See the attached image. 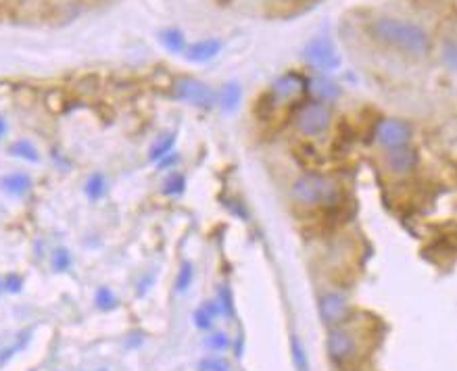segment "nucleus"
Here are the masks:
<instances>
[{
    "instance_id": "30",
    "label": "nucleus",
    "mask_w": 457,
    "mask_h": 371,
    "mask_svg": "<svg viewBox=\"0 0 457 371\" xmlns=\"http://www.w3.org/2000/svg\"><path fill=\"white\" fill-rule=\"evenodd\" d=\"M0 292H3V282H0Z\"/></svg>"
},
{
    "instance_id": "5",
    "label": "nucleus",
    "mask_w": 457,
    "mask_h": 371,
    "mask_svg": "<svg viewBox=\"0 0 457 371\" xmlns=\"http://www.w3.org/2000/svg\"><path fill=\"white\" fill-rule=\"evenodd\" d=\"M326 348H328V356L337 365H347L349 361H353L357 356L355 336L349 329H343V327L330 329L328 340H326Z\"/></svg>"
},
{
    "instance_id": "6",
    "label": "nucleus",
    "mask_w": 457,
    "mask_h": 371,
    "mask_svg": "<svg viewBox=\"0 0 457 371\" xmlns=\"http://www.w3.org/2000/svg\"><path fill=\"white\" fill-rule=\"evenodd\" d=\"M174 96L184 100V102H190L195 107H211L217 100L211 86H207L199 80H192V78L178 80L176 88H174Z\"/></svg>"
},
{
    "instance_id": "3",
    "label": "nucleus",
    "mask_w": 457,
    "mask_h": 371,
    "mask_svg": "<svg viewBox=\"0 0 457 371\" xmlns=\"http://www.w3.org/2000/svg\"><path fill=\"white\" fill-rule=\"evenodd\" d=\"M330 107L320 100H312L301 107L296 115V127L303 136H320L330 127Z\"/></svg>"
},
{
    "instance_id": "14",
    "label": "nucleus",
    "mask_w": 457,
    "mask_h": 371,
    "mask_svg": "<svg viewBox=\"0 0 457 371\" xmlns=\"http://www.w3.org/2000/svg\"><path fill=\"white\" fill-rule=\"evenodd\" d=\"M9 152L17 159H24L28 163H38L40 161V152L38 148L30 142V140H17L9 146Z\"/></svg>"
},
{
    "instance_id": "8",
    "label": "nucleus",
    "mask_w": 457,
    "mask_h": 371,
    "mask_svg": "<svg viewBox=\"0 0 457 371\" xmlns=\"http://www.w3.org/2000/svg\"><path fill=\"white\" fill-rule=\"evenodd\" d=\"M320 315L322 321L328 325L343 323L349 317V302L343 294L339 292H328L320 298Z\"/></svg>"
},
{
    "instance_id": "27",
    "label": "nucleus",
    "mask_w": 457,
    "mask_h": 371,
    "mask_svg": "<svg viewBox=\"0 0 457 371\" xmlns=\"http://www.w3.org/2000/svg\"><path fill=\"white\" fill-rule=\"evenodd\" d=\"M201 371H228V363H224L222 359H203Z\"/></svg>"
},
{
    "instance_id": "7",
    "label": "nucleus",
    "mask_w": 457,
    "mask_h": 371,
    "mask_svg": "<svg viewBox=\"0 0 457 371\" xmlns=\"http://www.w3.org/2000/svg\"><path fill=\"white\" fill-rule=\"evenodd\" d=\"M376 140L386 150L407 146L411 140V125L401 119H382L376 127Z\"/></svg>"
},
{
    "instance_id": "21",
    "label": "nucleus",
    "mask_w": 457,
    "mask_h": 371,
    "mask_svg": "<svg viewBox=\"0 0 457 371\" xmlns=\"http://www.w3.org/2000/svg\"><path fill=\"white\" fill-rule=\"evenodd\" d=\"M71 267V255L67 248H55L53 253V269L55 271H67Z\"/></svg>"
},
{
    "instance_id": "15",
    "label": "nucleus",
    "mask_w": 457,
    "mask_h": 371,
    "mask_svg": "<svg viewBox=\"0 0 457 371\" xmlns=\"http://www.w3.org/2000/svg\"><path fill=\"white\" fill-rule=\"evenodd\" d=\"M86 197L90 201H100L107 194V179L102 173H92L86 181Z\"/></svg>"
},
{
    "instance_id": "24",
    "label": "nucleus",
    "mask_w": 457,
    "mask_h": 371,
    "mask_svg": "<svg viewBox=\"0 0 457 371\" xmlns=\"http://www.w3.org/2000/svg\"><path fill=\"white\" fill-rule=\"evenodd\" d=\"M24 290V278L17 275V273H9L5 280H3V292H9V294H19Z\"/></svg>"
},
{
    "instance_id": "22",
    "label": "nucleus",
    "mask_w": 457,
    "mask_h": 371,
    "mask_svg": "<svg viewBox=\"0 0 457 371\" xmlns=\"http://www.w3.org/2000/svg\"><path fill=\"white\" fill-rule=\"evenodd\" d=\"M192 284V265L190 263H184L180 273H178V280H176V290L178 292H186Z\"/></svg>"
},
{
    "instance_id": "10",
    "label": "nucleus",
    "mask_w": 457,
    "mask_h": 371,
    "mask_svg": "<svg viewBox=\"0 0 457 371\" xmlns=\"http://www.w3.org/2000/svg\"><path fill=\"white\" fill-rule=\"evenodd\" d=\"M386 163L395 173H409L418 165V152L407 144L386 152Z\"/></svg>"
},
{
    "instance_id": "18",
    "label": "nucleus",
    "mask_w": 457,
    "mask_h": 371,
    "mask_svg": "<svg viewBox=\"0 0 457 371\" xmlns=\"http://www.w3.org/2000/svg\"><path fill=\"white\" fill-rule=\"evenodd\" d=\"M174 144H176V134H165L161 140H157L155 144H152L150 154H148L150 161H161L163 156H168L172 152Z\"/></svg>"
},
{
    "instance_id": "31",
    "label": "nucleus",
    "mask_w": 457,
    "mask_h": 371,
    "mask_svg": "<svg viewBox=\"0 0 457 371\" xmlns=\"http://www.w3.org/2000/svg\"><path fill=\"white\" fill-rule=\"evenodd\" d=\"M98 371H107V369H98Z\"/></svg>"
},
{
    "instance_id": "17",
    "label": "nucleus",
    "mask_w": 457,
    "mask_h": 371,
    "mask_svg": "<svg viewBox=\"0 0 457 371\" xmlns=\"http://www.w3.org/2000/svg\"><path fill=\"white\" fill-rule=\"evenodd\" d=\"M290 354H292V363H294L296 371H310L307 352H305V346L301 344V340L296 336L290 338Z\"/></svg>"
},
{
    "instance_id": "11",
    "label": "nucleus",
    "mask_w": 457,
    "mask_h": 371,
    "mask_svg": "<svg viewBox=\"0 0 457 371\" xmlns=\"http://www.w3.org/2000/svg\"><path fill=\"white\" fill-rule=\"evenodd\" d=\"M0 188L3 192H7L9 197H26L32 190V177L28 173L15 171V173H7L0 177Z\"/></svg>"
},
{
    "instance_id": "1",
    "label": "nucleus",
    "mask_w": 457,
    "mask_h": 371,
    "mask_svg": "<svg viewBox=\"0 0 457 371\" xmlns=\"http://www.w3.org/2000/svg\"><path fill=\"white\" fill-rule=\"evenodd\" d=\"M372 32L384 44H388V46H393V48H397L405 55H411V57H424L430 51L428 34L420 26L403 21V19L380 17L372 26Z\"/></svg>"
},
{
    "instance_id": "16",
    "label": "nucleus",
    "mask_w": 457,
    "mask_h": 371,
    "mask_svg": "<svg viewBox=\"0 0 457 371\" xmlns=\"http://www.w3.org/2000/svg\"><path fill=\"white\" fill-rule=\"evenodd\" d=\"M159 40L170 53H182L186 48V40H184L182 32H178V30H163L159 34Z\"/></svg>"
},
{
    "instance_id": "28",
    "label": "nucleus",
    "mask_w": 457,
    "mask_h": 371,
    "mask_svg": "<svg viewBox=\"0 0 457 371\" xmlns=\"http://www.w3.org/2000/svg\"><path fill=\"white\" fill-rule=\"evenodd\" d=\"M219 294H222V309H224V313H226L228 317H232V315H234V302H232V292H230V288L224 286Z\"/></svg>"
},
{
    "instance_id": "25",
    "label": "nucleus",
    "mask_w": 457,
    "mask_h": 371,
    "mask_svg": "<svg viewBox=\"0 0 457 371\" xmlns=\"http://www.w3.org/2000/svg\"><path fill=\"white\" fill-rule=\"evenodd\" d=\"M205 344H207L209 348H213V350H226V348H230V338H228L226 334L217 332V334L209 336Z\"/></svg>"
},
{
    "instance_id": "19",
    "label": "nucleus",
    "mask_w": 457,
    "mask_h": 371,
    "mask_svg": "<svg viewBox=\"0 0 457 371\" xmlns=\"http://www.w3.org/2000/svg\"><path fill=\"white\" fill-rule=\"evenodd\" d=\"M94 302H96V307H98L100 311H113V309H117V307H119L117 296H115V294H113V290H111V288H107V286H102V288H98V290H96Z\"/></svg>"
},
{
    "instance_id": "9",
    "label": "nucleus",
    "mask_w": 457,
    "mask_h": 371,
    "mask_svg": "<svg viewBox=\"0 0 457 371\" xmlns=\"http://www.w3.org/2000/svg\"><path fill=\"white\" fill-rule=\"evenodd\" d=\"M303 90H307V82H305V78H301L298 73H284L271 86V94L282 100L296 98Z\"/></svg>"
},
{
    "instance_id": "20",
    "label": "nucleus",
    "mask_w": 457,
    "mask_h": 371,
    "mask_svg": "<svg viewBox=\"0 0 457 371\" xmlns=\"http://www.w3.org/2000/svg\"><path fill=\"white\" fill-rule=\"evenodd\" d=\"M240 96H242V92H240L238 84L224 86V90H222V107L226 111H234L238 107V102H240Z\"/></svg>"
},
{
    "instance_id": "13",
    "label": "nucleus",
    "mask_w": 457,
    "mask_h": 371,
    "mask_svg": "<svg viewBox=\"0 0 457 371\" xmlns=\"http://www.w3.org/2000/svg\"><path fill=\"white\" fill-rule=\"evenodd\" d=\"M310 88H312V92L320 98V102H324V100H334V98L341 94V88H339L334 82L326 80V78H318V80H314Z\"/></svg>"
},
{
    "instance_id": "23",
    "label": "nucleus",
    "mask_w": 457,
    "mask_h": 371,
    "mask_svg": "<svg viewBox=\"0 0 457 371\" xmlns=\"http://www.w3.org/2000/svg\"><path fill=\"white\" fill-rule=\"evenodd\" d=\"M184 186H186V179H184L180 173H176V175H172V177L165 181V194H170V197H178V194L184 192Z\"/></svg>"
},
{
    "instance_id": "29",
    "label": "nucleus",
    "mask_w": 457,
    "mask_h": 371,
    "mask_svg": "<svg viewBox=\"0 0 457 371\" xmlns=\"http://www.w3.org/2000/svg\"><path fill=\"white\" fill-rule=\"evenodd\" d=\"M7 132H9V125H7V121L3 117H0V140L7 136Z\"/></svg>"
},
{
    "instance_id": "26",
    "label": "nucleus",
    "mask_w": 457,
    "mask_h": 371,
    "mask_svg": "<svg viewBox=\"0 0 457 371\" xmlns=\"http://www.w3.org/2000/svg\"><path fill=\"white\" fill-rule=\"evenodd\" d=\"M195 325H197L199 329H203V332L211 329L213 321H211V315L205 311V307H203V309H199V311L195 313Z\"/></svg>"
},
{
    "instance_id": "12",
    "label": "nucleus",
    "mask_w": 457,
    "mask_h": 371,
    "mask_svg": "<svg viewBox=\"0 0 457 371\" xmlns=\"http://www.w3.org/2000/svg\"><path fill=\"white\" fill-rule=\"evenodd\" d=\"M222 51V42L217 38H209V40H201L195 42L186 48V59L192 63H207L213 57H217Z\"/></svg>"
},
{
    "instance_id": "4",
    "label": "nucleus",
    "mask_w": 457,
    "mask_h": 371,
    "mask_svg": "<svg viewBox=\"0 0 457 371\" xmlns=\"http://www.w3.org/2000/svg\"><path fill=\"white\" fill-rule=\"evenodd\" d=\"M305 61H307L314 69L322 71V73H330L334 69L341 67V57L334 48V44L320 36V38H314L307 46H305Z\"/></svg>"
},
{
    "instance_id": "2",
    "label": "nucleus",
    "mask_w": 457,
    "mask_h": 371,
    "mask_svg": "<svg viewBox=\"0 0 457 371\" xmlns=\"http://www.w3.org/2000/svg\"><path fill=\"white\" fill-rule=\"evenodd\" d=\"M339 188L334 179L320 173H303L292 183V199L303 207L328 205L337 199Z\"/></svg>"
}]
</instances>
